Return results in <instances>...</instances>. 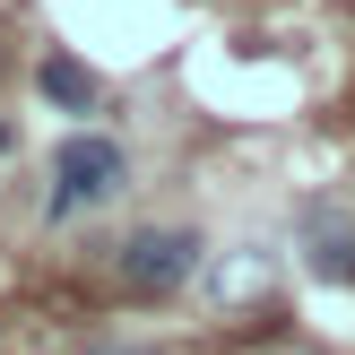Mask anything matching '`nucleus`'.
I'll list each match as a JSON object with an SVG mask.
<instances>
[{
    "mask_svg": "<svg viewBox=\"0 0 355 355\" xmlns=\"http://www.w3.org/2000/svg\"><path fill=\"white\" fill-rule=\"evenodd\" d=\"M121 191H130V148L104 130H69L61 148H52V191H44V217L69 225L87 217V208H113Z\"/></svg>",
    "mask_w": 355,
    "mask_h": 355,
    "instance_id": "nucleus-1",
    "label": "nucleus"
},
{
    "mask_svg": "<svg viewBox=\"0 0 355 355\" xmlns=\"http://www.w3.org/2000/svg\"><path fill=\"white\" fill-rule=\"evenodd\" d=\"M200 260H208L200 225H139V234L113 252V269H121V286H130V295H173V286L200 277Z\"/></svg>",
    "mask_w": 355,
    "mask_h": 355,
    "instance_id": "nucleus-2",
    "label": "nucleus"
},
{
    "mask_svg": "<svg viewBox=\"0 0 355 355\" xmlns=\"http://www.w3.org/2000/svg\"><path fill=\"white\" fill-rule=\"evenodd\" d=\"M304 269L312 277H329V286H355V225L338 217V208H321V200H304Z\"/></svg>",
    "mask_w": 355,
    "mask_h": 355,
    "instance_id": "nucleus-3",
    "label": "nucleus"
},
{
    "mask_svg": "<svg viewBox=\"0 0 355 355\" xmlns=\"http://www.w3.org/2000/svg\"><path fill=\"white\" fill-rule=\"evenodd\" d=\"M35 96H44L52 113H104V78L78 52H44V61H35Z\"/></svg>",
    "mask_w": 355,
    "mask_h": 355,
    "instance_id": "nucleus-4",
    "label": "nucleus"
},
{
    "mask_svg": "<svg viewBox=\"0 0 355 355\" xmlns=\"http://www.w3.org/2000/svg\"><path fill=\"white\" fill-rule=\"evenodd\" d=\"M87 355H165V347H130V338H96Z\"/></svg>",
    "mask_w": 355,
    "mask_h": 355,
    "instance_id": "nucleus-5",
    "label": "nucleus"
},
{
    "mask_svg": "<svg viewBox=\"0 0 355 355\" xmlns=\"http://www.w3.org/2000/svg\"><path fill=\"white\" fill-rule=\"evenodd\" d=\"M9 148H17V121H0V156H9Z\"/></svg>",
    "mask_w": 355,
    "mask_h": 355,
    "instance_id": "nucleus-6",
    "label": "nucleus"
}]
</instances>
